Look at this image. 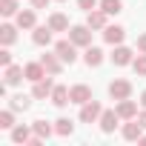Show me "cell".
<instances>
[{
    "label": "cell",
    "mask_w": 146,
    "mask_h": 146,
    "mask_svg": "<svg viewBox=\"0 0 146 146\" xmlns=\"http://www.w3.org/2000/svg\"><path fill=\"white\" fill-rule=\"evenodd\" d=\"M32 132H35L37 137H43V140H46V137L54 132V126H52V123H46V120H35V123H32Z\"/></svg>",
    "instance_id": "cell-24"
},
{
    "label": "cell",
    "mask_w": 146,
    "mask_h": 146,
    "mask_svg": "<svg viewBox=\"0 0 146 146\" xmlns=\"http://www.w3.org/2000/svg\"><path fill=\"white\" fill-rule=\"evenodd\" d=\"M49 100H52L57 109H63L66 103H72V98H69V89H66V86H54V89H52V95H49Z\"/></svg>",
    "instance_id": "cell-17"
},
{
    "label": "cell",
    "mask_w": 146,
    "mask_h": 146,
    "mask_svg": "<svg viewBox=\"0 0 146 146\" xmlns=\"http://www.w3.org/2000/svg\"><path fill=\"white\" fill-rule=\"evenodd\" d=\"M132 69H135L137 78H146V52H140V54L132 60Z\"/></svg>",
    "instance_id": "cell-26"
},
{
    "label": "cell",
    "mask_w": 146,
    "mask_h": 146,
    "mask_svg": "<svg viewBox=\"0 0 146 146\" xmlns=\"http://www.w3.org/2000/svg\"><path fill=\"white\" fill-rule=\"evenodd\" d=\"M9 106H12L15 112H26V109H29V98H26V95H15Z\"/></svg>",
    "instance_id": "cell-29"
},
{
    "label": "cell",
    "mask_w": 146,
    "mask_h": 146,
    "mask_svg": "<svg viewBox=\"0 0 146 146\" xmlns=\"http://www.w3.org/2000/svg\"><path fill=\"white\" fill-rule=\"evenodd\" d=\"M72 132H75V123H72L69 117H60V120H54V135H60V137H69Z\"/></svg>",
    "instance_id": "cell-22"
},
{
    "label": "cell",
    "mask_w": 146,
    "mask_h": 146,
    "mask_svg": "<svg viewBox=\"0 0 146 146\" xmlns=\"http://www.w3.org/2000/svg\"><path fill=\"white\" fill-rule=\"evenodd\" d=\"M0 15L3 17H17V0H0Z\"/></svg>",
    "instance_id": "cell-25"
},
{
    "label": "cell",
    "mask_w": 146,
    "mask_h": 146,
    "mask_svg": "<svg viewBox=\"0 0 146 146\" xmlns=\"http://www.w3.org/2000/svg\"><path fill=\"white\" fill-rule=\"evenodd\" d=\"M54 52H57V57H60L63 63H69V66L78 60V46L72 43V40H57V43H54Z\"/></svg>",
    "instance_id": "cell-2"
},
{
    "label": "cell",
    "mask_w": 146,
    "mask_h": 146,
    "mask_svg": "<svg viewBox=\"0 0 146 146\" xmlns=\"http://www.w3.org/2000/svg\"><path fill=\"white\" fill-rule=\"evenodd\" d=\"M0 66H12V52H9V46H3V49H0Z\"/></svg>",
    "instance_id": "cell-30"
},
{
    "label": "cell",
    "mask_w": 146,
    "mask_h": 146,
    "mask_svg": "<svg viewBox=\"0 0 146 146\" xmlns=\"http://www.w3.org/2000/svg\"><path fill=\"white\" fill-rule=\"evenodd\" d=\"M100 9H103L106 15H117V12L123 9V3H120V0H100Z\"/></svg>",
    "instance_id": "cell-28"
},
{
    "label": "cell",
    "mask_w": 146,
    "mask_h": 146,
    "mask_svg": "<svg viewBox=\"0 0 146 146\" xmlns=\"http://www.w3.org/2000/svg\"><path fill=\"white\" fill-rule=\"evenodd\" d=\"M17 23L12 26V23H3V26H0V43H3V46H12L15 40H17Z\"/></svg>",
    "instance_id": "cell-18"
},
{
    "label": "cell",
    "mask_w": 146,
    "mask_h": 146,
    "mask_svg": "<svg viewBox=\"0 0 146 146\" xmlns=\"http://www.w3.org/2000/svg\"><path fill=\"white\" fill-rule=\"evenodd\" d=\"M32 40H35V46H49V43H52V29H49V23H46V26H35Z\"/></svg>",
    "instance_id": "cell-19"
},
{
    "label": "cell",
    "mask_w": 146,
    "mask_h": 146,
    "mask_svg": "<svg viewBox=\"0 0 146 146\" xmlns=\"http://www.w3.org/2000/svg\"><path fill=\"white\" fill-rule=\"evenodd\" d=\"M78 6H80V9H86V12H92L95 6H100V0H78Z\"/></svg>",
    "instance_id": "cell-31"
},
{
    "label": "cell",
    "mask_w": 146,
    "mask_h": 146,
    "mask_svg": "<svg viewBox=\"0 0 146 146\" xmlns=\"http://www.w3.org/2000/svg\"><path fill=\"white\" fill-rule=\"evenodd\" d=\"M52 89H54V83H52V78H43V80H37V83L32 86V98H37V100H43V98H49V95H52Z\"/></svg>",
    "instance_id": "cell-15"
},
{
    "label": "cell",
    "mask_w": 146,
    "mask_h": 146,
    "mask_svg": "<svg viewBox=\"0 0 146 146\" xmlns=\"http://www.w3.org/2000/svg\"><path fill=\"white\" fill-rule=\"evenodd\" d=\"M40 63L46 66V72H49L52 78H54V75H60V72H63V60L57 57V52H54V54H43V57H40Z\"/></svg>",
    "instance_id": "cell-13"
},
{
    "label": "cell",
    "mask_w": 146,
    "mask_h": 146,
    "mask_svg": "<svg viewBox=\"0 0 146 146\" xmlns=\"http://www.w3.org/2000/svg\"><path fill=\"white\" fill-rule=\"evenodd\" d=\"M100 115H103V106H100L98 100H89V103L80 106V120H83V123H98Z\"/></svg>",
    "instance_id": "cell-3"
},
{
    "label": "cell",
    "mask_w": 146,
    "mask_h": 146,
    "mask_svg": "<svg viewBox=\"0 0 146 146\" xmlns=\"http://www.w3.org/2000/svg\"><path fill=\"white\" fill-rule=\"evenodd\" d=\"M109 95H112L115 100H126V98H132V83L123 80V78H117V80L109 83Z\"/></svg>",
    "instance_id": "cell-4"
},
{
    "label": "cell",
    "mask_w": 146,
    "mask_h": 146,
    "mask_svg": "<svg viewBox=\"0 0 146 146\" xmlns=\"http://www.w3.org/2000/svg\"><path fill=\"white\" fill-rule=\"evenodd\" d=\"M137 52H146V32L137 37Z\"/></svg>",
    "instance_id": "cell-32"
},
{
    "label": "cell",
    "mask_w": 146,
    "mask_h": 146,
    "mask_svg": "<svg viewBox=\"0 0 146 146\" xmlns=\"http://www.w3.org/2000/svg\"><path fill=\"white\" fill-rule=\"evenodd\" d=\"M49 29H52V32H69V17L60 15V12L49 15Z\"/></svg>",
    "instance_id": "cell-21"
},
{
    "label": "cell",
    "mask_w": 146,
    "mask_h": 146,
    "mask_svg": "<svg viewBox=\"0 0 146 146\" xmlns=\"http://www.w3.org/2000/svg\"><path fill=\"white\" fill-rule=\"evenodd\" d=\"M137 120H140V123H143V129H146V109H143V112L137 115Z\"/></svg>",
    "instance_id": "cell-34"
},
{
    "label": "cell",
    "mask_w": 146,
    "mask_h": 146,
    "mask_svg": "<svg viewBox=\"0 0 146 146\" xmlns=\"http://www.w3.org/2000/svg\"><path fill=\"white\" fill-rule=\"evenodd\" d=\"M0 129H15V109L12 106L6 112H0Z\"/></svg>",
    "instance_id": "cell-27"
},
{
    "label": "cell",
    "mask_w": 146,
    "mask_h": 146,
    "mask_svg": "<svg viewBox=\"0 0 146 146\" xmlns=\"http://www.w3.org/2000/svg\"><path fill=\"white\" fill-rule=\"evenodd\" d=\"M69 40L78 49H86V46H92V29L89 26H72L69 29Z\"/></svg>",
    "instance_id": "cell-1"
},
{
    "label": "cell",
    "mask_w": 146,
    "mask_h": 146,
    "mask_svg": "<svg viewBox=\"0 0 146 146\" xmlns=\"http://www.w3.org/2000/svg\"><path fill=\"white\" fill-rule=\"evenodd\" d=\"M57 3H66V0H57Z\"/></svg>",
    "instance_id": "cell-37"
},
{
    "label": "cell",
    "mask_w": 146,
    "mask_h": 146,
    "mask_svg": "<svg viewBox=\"0 0 146 146\" xmlns=\"http://www.w3.org/2000/svg\"><path fill=\"white\" fill-rule=\"evenodd\" d=\"M106 17H109V15H106L103 9H92V12L86 15V26H89V29H106Z\"/></svg>",
    "instance_id": "cell-14"
},
{
    "label": "cell",
    "mask_w": 146,
    "mask_h": 146,
    "mask_svg": "<svg viewBox=\"0 0 146 146\" xmlns=\"http://www.w3.org/2000/svg\"><path fill=\"white\" fill-rule=\"evenodd\" d=\"M69 98H72V103L83 106V103H89V100H92V89H89L86 83H75V86L69 89Z\"/></svg>",
    "instance_id": "cell-7"
},
{
    "label": "cell",
    "mask_w": 146,
    "mask_h": 146,
    "mask_svg": "<svg viewBox=\"0 0 146 146\" xmlns=\"http://www.w3.org/2000/svg\"><path fill=\"white\" fill-rule=\"evenodd\" d=\"M23 72H26V80H32V83H37V80H43L49 72H46V66L37 60V63H26L23 66Z\"/></svg>",
    "instance_id": "cell-10"
},
{
    "label": "cell",
    "mask_w": 146,
    "mask_h": 146,
    "mask_svg": "<svg viewBox=\"0 0 146 146\" xmlns=\"http://www.w3.org/2000/svg\"><path fill=\"white\" fill-rule=\"evenodd\" d=\"M137 143H146V135H143V137H140V140H137Z\"/></svg>",
    "instance_id": "cell-36"
},
{
    "label": "cell",
    "mask_w": 146,
    "mask_h": 146,
    "mask_svg": "<svg viewBox=\"0 0 146 146\" xmlns=\"http://www.w3.org/2000/svg\"><path fill=\"white\" fill-rule=\"evenodd\" d=\"M109 57H112V63H115V66H132L135 52H132V49H126L123 43H117V46H115V52H112Z\"/></svg>",
    "instance_id": "cell-6"
},
{
    "label": "cell",
    "mask_w": 146,
    "mask_h": 146,
    "mask_svg": "<svg viewBox=\"0 0 146 146\" xmlns=\"http://www.w3.org/2000/svg\"><path fill=\"white\" fill-rule=\"evenodd\" d=\"M123 137H126V140H140V137H143V123H140L137 117L126 120V123H123Z\"/></svg>",
    "instance_id": "cell-9"
},
{
    "label": "cell",
    "mask_w": 146,
    "mask_h": 146,
    "mask_svg": "<svg viewBox=\"0 0 146 146\" xmlns=\"http://www.w3.org/2000/svg\"><path fill=\"white\" fill-rule=\"evenodd\" d=\"M117 120H120V115H117V109H103V115H100V132L103 135H112L115 129H117Z\"/></svg>",
    "instance_id": "cell-5"
},
{
    "label": "cell",
    "mask_w": 146,
    "mask_h": 146,
    "mask_svg": "<svg viewBox=\"0 0 146 146\" xmlns=\"http://www.w3.org/2000/svg\"><path fill=\"white\" fill-rule=\"evenodd\" d=\"M117 115H120V120H132V117H137V103L135 100H117Z\"/></svg>",
    "instance_id": "cell-16"
},
{
    "label": "cell",
    "mask_w": 146,
    "mask_h": 146,
    "mask_svg": "<svg viewBox=\"0 0 146 146\" xmlns=\"http://www.w3.org/2000/svg\"><path fill=\"white\" fill-rule=\"evenodd\" d=\"M83 60H86V66H89V69L100 66V63H103V49H98V46H86V54H83Z\"/></svg>",
    "instance_id": "cell-20"
},
{
    "label": "cell",
    "mask_w": 146,
    "mask_h": 146,
    "mask_svg": "<svg viewBox=\"0 0 146 146\" xmlns=\"http://www.w3.org/2000/svg\"><path fill=\"white\" fill-rule=\"evenodd\" d=\"M32 6H35V9H46V6H49V0H32Z\"/></svg>",
    "instance_id": "cell-33"
},
{
    "label": "cell",
    "mask_w": 146,
    "mask_h": 146,
    "mask_svg": "<svg viewBox=\"0 0 146 146\" xmlns=\"http://www.w3.org/2000/svg\"><path fill=\"white\" fill-rule=\"evenodd\" d=\"M32 135H35V132H32L29 126H15V129H12V140H15V143H29Z\"/></svg>",
    "instance_id": "cell-23"
},
{
    "label": "cell",
    "mask_w": 146,
    "mask_h": 146,
    "mask_svg": "<svg viewBox=\"0 0 146 146\" xmlns=\"http://www.w3.org/2000/svg\"><path fill=\"white\" fill-rule=\"evenodd\" d=\"M23 78H26L23 66H15V63H12V66H6V69H3V83H6V86H17Z\"/></svg>",
    "instance_id": "cell-8"
},
{
    "label": "cell",
    "mask_w": 146,
    "mask_h": 146,
    "mask_svg": "<svg viewBox=\"0 0 146 146\" xmlns=\"http://www.w3.org/2000/svg\"><path fill=\"white\" fill-rule=\"evenodd\" d=\"M140 106L146 109V89H143V95H140Z\"/></svg>",
    "instance_id": "cell-35"
},
{
    "label": "cell",
    "mask_w": 146,
    "mask_h": 146,
    "mask_svg": "<svg viewBox=\"0 0 146 146\" xmlns=\"http://www.w3.org/2000/svg\"><path fill=\"white\" fill-rule=\"evenodd\" d=\"M123 37H126V29H123V26H106V29H103V40H106L109 46L123 43Z\"/></svg>",
    "instance_id": "cell-12"
},
{
    "label": "cell",
    "mask_w": 146,
    "mask_h": 146,
    "mask_svg": "<svg viewBox=\"0 0 146 146\" xmlns=\"http://www.w3.org/2000/svg\"><path fill=\"white\" fill-rule=\"evenodd\" d=\"M15 23H17L20 29H35V23H37V9L32 6V9H26V12H17Z\"/></svg>",
    "instance_id": "cell-11"
}]
</instances>
